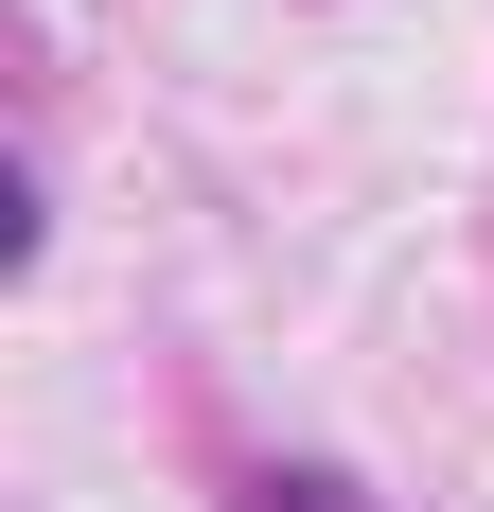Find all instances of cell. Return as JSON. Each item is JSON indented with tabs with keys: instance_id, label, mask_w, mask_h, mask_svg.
<instances>
[{
	"instance_id": "1",
	"label": "cell",
	"mask_w": 494,
	"mask_h": 512,
	"mask_svg": "<svg viewBox=\"0 0 494 512\" xmlns=\"http://www.w3.org/2000/svg\"><path fill=\"white\" fill-rule=\"evenodd\" d=\"M247 512H353V477H283V460H265V477H247Z\"/></svg>"
}]
</instances>
